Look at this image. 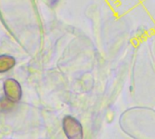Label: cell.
Instances as JSON below:
<instances>
[{"mask_svg":"<svg viewBox=\"0 0 155 139\" xmlns=\"http://www.w3.org/2000/svg\"><path fill=\"white\" fill-rule=\"evenodd\" d=\"M15 65L14 57L7 55H0V73H5L12 69Z\"/></svg>","mask_w":155,"mask_h":139,"instance_id":"3","label":"cell"},{"mask_svg":"<svg viewBox=\"0 0 155 139\" xmlns=\"http://www.w3.org/2000/svg\"><path fill=\"white\" fill-rule=\"evenodd\" d=\"M4 92H5V97L13 104L19 102L22 97L21 86L16 80L13 78H9L5 81Z\"/></svg>","mask_w":155,"mask_h":139,"instance_id":"2","label":"cell"},{"mask_svg":"<svg viewBox=\"0 0 155 139\" xmlns=\"http://www.w3.org/2000/svg\"><path fill=\"white\" fill-rule=\"evenodd\" d=\"M63 129L68 139L84 138V130L81 123L71 116H66L64 118Z\"/></svg>","mask_w":155,"mask_h":139,"instance_id":"1","label":"cell"}]
</instances>
